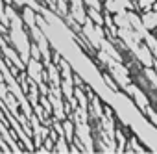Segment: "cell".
<instances>
[{
	"label": "cell",
	"mask_w": 157,
	"mask_h": 154,
	"mask_svg": "<svg viewBox=\"0 0 157 154\" xmlns=\"http://www.w3.org/2000/svg\"><path fill=\"white\" fill-rule=\"evenodd\" d=\"M150 34H151V37H153V39L157 41V26H153V28L150 30Z\"/></svg>",
	"instance_id": "obj_1"
},
{
	"label": "cell",
	"mask_w": 157,
	"mask_h": 154,
	"mask_svg": "<svg viewBox=\"0 0 157 154\" xmlns=\"http://www.w3.org/2000/svg\"><path fill=\"white\" fill-rule=\"evenodd\" d=\"M39 2H41V0H39Z\"/></svg>",
	"instance_id": "obj_2"
}]
</instances>
